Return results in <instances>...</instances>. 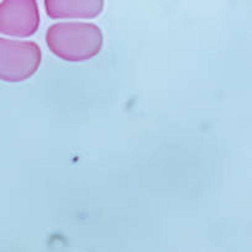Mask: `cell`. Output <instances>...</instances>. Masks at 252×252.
Returning a JSON list of instances; mask_svg holds the SVG:
<instances>
[{
	"label": "cell",
	"mask_w": 252,
	"mask_h": 252,
	"mask_svg": "<svg viewBox=\"0 0 252 252\" xmlns=\"http://www.w3.org/2000/svg\"><path fill=\"white\" fill-rule=\"evenodd\" d=\"M46 42L57 57L69 62H81L100 52L103 33L94 24L61 23L48 28Z\"/></svg>",
	"instance_id": "1"
},
{
	"label": "cell",
	"mask_w": 252,
	"mask_h": 252,
	"mask_svg": "<svg viewBox=\"0 0 252 252\" xmlns=\"http://www.w3.org/2000/svg\"><path fill=\"white\" fill-rule=\"evenodd\" d=\"M41 58L37 43L0 37V79L18 83L30 78L40 67Z\"/></svg>",
	"instance_id": "2"
},
{
	"label": "cell",
	"mask_w": 252,
	"mask_h": 252,
	"mask_svg": "<svg viewBox=\"0 0 252 252\" xmlns=\"http://www.w3.org/2000/svg\"><path fill=\"white\" fill-rule=\"evenodd\" d=\"M40 15L36 1H3L0 4V32L26 37L36 32Z\"/></svg>",
	"instance_id": "3"
},
{
	"label": "cell",
	"mask_w": 252,
	"mask_h": 252,
	"mask_svg": "<svg viewBox=\"0 0 252 252\" xmlns=\"http://www.w3.org/2000/svg\"><path fill=\"white\" fill-rule=\"evenodd\" d=\"M51 18H95L103 10V1H46Z\"/></svg>",
	"instance_id": "4"
}]
</instances>
